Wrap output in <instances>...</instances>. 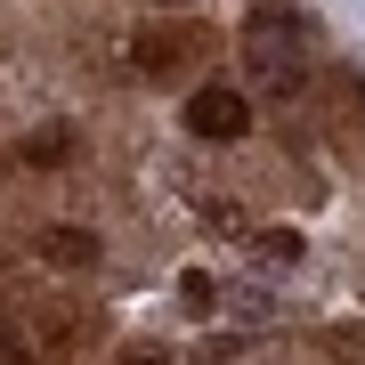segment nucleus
I'll return each instance as SVG.
<instances>
[{
  "label": "nucleus",
  "mask_w": 365,
  "mask_h": 365,
  "mask_svg": "<svg viewBox=\"0 0 365 365\" xmlns=\"http://www.w3.org/2000/svg\"><path fill=\"white\" fill-rule=\"evenodd\" d=\"M252 73H260V90L292 98L300 90V41H292V16H252Z\"/></svg>",
  "instance_id": "f257e3e1"
},
{
  "label": "nucleus",
  "mask_w": 365,
  "mask_h": 365,
  "mask_svg": "<svg viewBox=\"0 0 365 365\" xmlns=\"http://www.w3.org/2000/svg\"><path fill=\"white\" fill-rule=\"evenodd\" d=\"M187 130L211 138V146H220V138H244V130H252V98L227 90V81H203V90L187 98Z\"/></svg>",
  "instance_id": "f03ea898"
},
{
  "label": "nucleus",
  "mask_w": 365,
  "mask_h": 365,
  "mask_svg": "<svg viewBox=\"0 0 365 365\" xmlns=\"http://www.w3.org/2000/svg\"><path fill=\"white\" fill-rule=\"evenodd\" d=\"M33 252H41L49 268H98V235H90V227H41Z\"/></svg>",
  "instance_id": "7ed1b4c3"
},
{
  "label": "nucleus",
  "mask_w": 365,
  "mask_h": 365,
  "mask_svg": "<svg viewBox=\"0 0 365 365\" xmlns=\"http://www.w3.org/2000/svg\"><path fill=\"white\" fill-rule=\"evenodd\" d=\"M187 49H195L187 33H146V41H138V73H179Z\"/></svg>",
  "instance_id": "20e7f679"
},
{
  "label": "nucleus",
  "mask_w": 365,
  "mask_h": 365,
  "mask_svg": "<svg viewBox=\"0 0 365 365\" xmlns=\"http://www.w3.org/2000/svg\"><path fill=\"white\" fill-rule=\"evenodd\" d=\"M260 260H268V268H292V260H300V235H292V227H268V235H260Z\"/></svg>",
  "instance_id": "39448f33"
},
{
  "label": "nucleus",
  "mask_w": 365,
  "mask_h": 365,
  "mask_svg": "<svg viewBox=\"0 0 365 365\" xmlns=\"http://www.w3.org/2000/svg\"><path fill=\"white\" fill-rule=\"evenodd\" d=\"M179 300H195V309H211L220 292H211V276H203V268H187V276H179Z\"/></svg>",
  "instance_id": "423d86ee"
},
{
  "label": "nucleus",
  "mask_w": 365,
  "mask_h": 365,
  "mask_svg": "<svg viewBox=\"0 0 365 365\" xmlns=\"http://www.w3.org/2000/svg\"><path fill=\"white\" fill-rule=\"evenodd\" d=\"M25 155H33V163H66V138H57V130H41V138L25 146Z\"/></svg>",
  "instance_id": "0eeeda50"
},
{
  "label": "nucleus",
  "mask_w": 365,
  "mask_h": 365,
  "mask_svg": "<svg viewBox=\"0 0 365 365\" xmlns=\"http://www.w3.org/2000/svg\"><path fill=\"white\" fill-rule=\"evenodd\" d=\"M252 16H292V0H252Z\"/></svg>",
  "instance_id": "6e6552de"
},
{
  "label": "nucleus",
  "mask_w": 365,
  "mask_h": 365,
  "mask_svg": "<svg viewBox=\"0 0 365 365\" xmlns=\"http://www.w3.org/2000/svg\"><path fill=\"white\" fill-rule=\"evenodd\" d=\"M122 365H170L163 349H130V357H122Z\"/></svg>",
  "instance_id": "1a4fd4ad"
},
{
  "label": "nucleus",
  "mask_w": 365,
  "mask_h": 365,
  "mask_svg": "<svg viewBox=\"0 0 365 365\" xmlns=\"http://www.w3.org/2000/svg\"><path fill=\"white\" fill-rule=\"evenodd\" d=\"M155 9H187V0H155Z\"/></svg>",
  "instance_id": "9d476101"
}]
</instances>
